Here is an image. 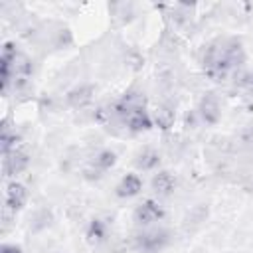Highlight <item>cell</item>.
Wrapping results in <instances>:
<instances>
[{
    "label": "cell",
    "mask_w": 253,
    "mask_h": 253,
    "mask_svg": "<svg viewBox=\"0 0 253 253\" xmlns=\"http://www.w3.org/2000/svg\"><path fill=\"white\" fill-rule=\"evenodd\" d=\"M243 61H245V51L241 43L233 38L215 40L204 49L202 55L204 71L213 81H225L243 65Z\"/></svg>",
    "instance_id": "cell-1"
},
{
    "label": "cell",
    "mask_w": 253,
    "mask_h": 253,
    "mask_svg": "<svg viewBox=\"0 0 253 253\" xmlns=\"http://www.w3.org/2000/svg\"><path fill=\"white\" fill-rule=\"evenodd\" d=\"M168 243V231L160 227H148L136 235V247L146 253H158Z\"/></svg>",
    "instance_id": "cell-2"
},
{
    "label": "cell",
    "mask_w": 253,
    "mask_h": 253,
    "mask_svg": "<svg viewBox=\"0 0 253 253\" xmlns=\"http://www.w3.org/2000/svg\"><path fill=\"white\" fill-rule=\"evenodd\" d=\"M162 217H164V208L154 200H146L134 210V221L142 227H150L152 223L160 221Z\"/></svg>",
    "instance_id": "cell-3"
},
{
    "label": "cell",
    "mask_w": 253,
    "mask_h": 253,
    "mask_svg": "<svg viewBox=\"0 0 253 253\" xmlns=\"http://www.w3.org/2000/svg\"><path fill=\"white\" fill-rule=\"evenodd\" d=\"M2 164H4V174H6V176H14V174H20L22 170L28 168V164H30V156H28L24 150L16 148V150L4 154Z\"/></svg>",
    "instance_id": "cell-4"
},
{
    "label": "cell",
    "mask_w": 253,
    "mask_h": 253,
    "mask_svg": "<svg viewBox=\"0 0 253 253\" xmlns=\"http://www.w3.org/2000/svg\"><path fill=\"white\" fill-rule=\"evenodd\" d=\"M26 200H28V192H26V188L22 184H18V182L8 184V188H6V208L10 211L22 210Z\"/></svg>",
    "instance_id": "cell-5"
},
{
    "label": "cell",
    "mask_w": 253,
    "mask_h": 253,
    "mask_svg": "<svg viewBox=\"0 0 253 253\" xmlns=\"http://www.w3.org/2000/svg\"><path fill=\"white\" fill-rule=\"evenodd\" d=\"M142 190V180L138 174H126L117 186V196L119 198H132Z\"/></svg>",
    "instance_id": "cell-6"
},
{
    "label": "cell",
    "mask_w": 253,
    "mask_h": 253,
    "mask_svg": "<svg viewBox=\"0 0 253 253\" xmlns=\"http://www.w3.org/2000/svg\"><path fill=\"white\" fill-rule=\"evenodd\" d=\"M198 113H200V117H202V121L206 125L217 123V119H219V103H217V99L215 97H204L202 103H200Z\"/></svg>",
    "instance_id": "cell-7"
},
{
    "label": "cell",
    "mask_w": 253,
    "mask_h": 253,
    "mask_svg": "<svg viewBox=\"0 0 253 253\" xmlns=\"http://www.w3.org/2000/svg\"><path fill=\"white\" fill-rule=\"evenodd\" d=\"M174 186H176V180H174V176H172L170 172H166V170L156 172V174L152 176V190H154L158 196H170L172 190H174Z\"/></svg>",
    "instance_id": "cell-8"
},
{
    "label": "cell",
    "mask_w": 253,
    "mask_h": 253,
    "mask_svg": "<svg viewBox=\"0 0 253 253\" xmlns=\"http://www.w3.org/2000/svg\"><path fill=\"white\" fill-rule=\"evenodd\" d=\"M93 99V89L89 85H81V87H75L69 95H67V101L71 107H85L87 103H91Z\"/></svg>",
    "instance_id": "cell-9"
},
{
    "label": "cell",
    "mask_w": 253,
    "mask_h": 253,
    "mask_svg": "<svg viewBox=\"0 0 253 253\" xmlns=\"http://www.w3.org/2000/svg\"><path fill=\"white\" fill-rule=\"evenodd\" d=\"M158 164H160V156H158V152L152 150V148H146V150H142V152L136 156V166H138L140 170H154Z\"/></svg>",
    "instance_id": "cell-10"
},
{
    "label": "cell",
    "mask_w": 253,
    "mask_h": 253,
    "mask_svg": "<svg viewBox=\"0 0 253 253\" xmlns=\"http://www.w3.org/2000/svg\"><path fill=\"white\" fill-rule=\"evenodd\" d=\"M87 239L95 245L107 241V225L101 221V219H93L89 223V229H87Z\"/></svg>",
    "instance_id": "cell-11"
},
{
    "label": "cell",
    "mask_w": 253,
    "mask_h": 253,
    "mask_svg": "<svg viewBox=\"0 0 253 253\" xmlns=\"http://www.w3.org/2000/svg\"><path fill=\"white\" fill-rule=\"evenodd\" d=\"M115 162H117V154H115L113 150H101V152H97L95 158H93V166H95L99 172H105V170L113 168Z\"/></svg>",
    "instance_id": "cell-12"
},
{
    "label": "cell",
    "mask_w": 253,
    "mask_h": 253,
    "mask_svg": "<svg viewBox=\"0 0 253 253\" xmlns=\"http://www.w3.org/2000/svg\"><path fill=\"white\" fill-rule=\"evenodd\" d=\"M16 140H18V136H16V132L4 123V126H2V134H0V142H2V156L4 154H8V152H12V150H16Z\"/></svg>",
    "instance_id": "cell-13"
},
{
    "label": "cell",
    "mask_w": 253,
    "mask_h": 253,
    "mask_svg": "<svg viewBox=\"0 0 253 253\" xmlns=\"http://www.w3.org/2000/svg\"><path fill=\"white\" fill-rule=\"evenodd\" d=\"M0 253H22V249L16 247V245H2L0 247Z\"/></svg>",
    "instance_id": "cell-14"
},
{
    "label": "cell",
    "mask_w": 253,
    "mask_h": 253,
    "mask_svg": "<svg viewBox=\"0 0 253 253\" xmlns=\"http://www.w3.org/2000/svg\"><path fill=\"white\" fill-rule=\"evenodd\" d=\"M243 142H247L249 146H253V126H249V128L245 130V134H243Z\"/></svg>",
    "instance_id": "cell-15"
}]
</instances>
